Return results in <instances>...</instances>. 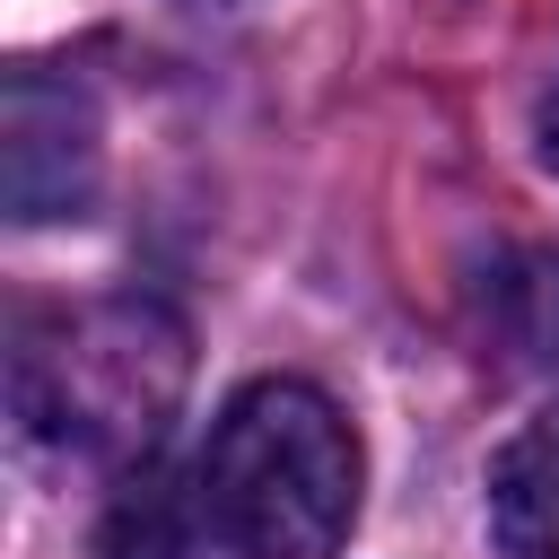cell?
Instances as JSON below:
<instances>
[{
    "label": "cell",
    "instance_id": "obj_1",
    "mask_svg": "<svg viewBox=\"0 0 559 559\" xmlns=\"http://www.w3.org/2000/svg\"><path fill=\"white\" fill-rule=\"evenodd\" d=\"M192 384V332L157 297L35 306L9 332V419L52 463H148Z\"/></svg>",
    "mask_w": 559,
    "mask_h": 559
},
{
    "label": "cell",
    "instance_id": "obj_2",
    "mask_svg": "<svg viewBox=\"0 0 559 559\" xmlns=\"http://www.w3.org/2000/svg\"><path fill=\"white\" fill-rule=\"evenodd\" d=\"M201 524L236 559H332L358 524L349 419L297 376L245 384L201 454Z\"/></svg>",
    "mask_w": 559,
    "mask_h": 559
},
{
    "label": "cell",
    "instance_id": "obj_3",
    "mask_svg": "<svg viewBox=\"0 0 559 559\" xmlns=\"http://www.w3.org/2000/svg\"><path fill=\"white\" fill-rule=\"evenodd\" d=\"M105 175V122L87 105L79 79L17 61L0 79V192L17 227H52V218H87Z\"/></svg>",
    "mask_w": 559,
    "mask_h": 559
},
{
    "label": "cell",
    "instance_id": "obj_4",
    "mask_svg": "<svg viewBox=\"0 0 559 559\" xmlns=\"http://www.w3.org/2000/svg\"><path fill=\"white\" fill-rule=\"evenodd\" d=\"M472 314L480 341L524 367V376H559V245H507L480 262L472 280Z\"/></svg>",
    "mask_w": 559,
    "mask_h": 559
},
{
    "label": "cell",
    "instance_id": "obj_5",
    "mask_svg": "<svg viewBox=\"0 0 559 559\" xmlns=\"http://www.w3.org/2000/svg\"><path fill=\"white\" fill-rule=\"evenodd\" d=\"M489 542L507 559H559V402L533 411L489 463Z\"/></svg>",
    "mask_w": 559,
    "mask_h": 559
},
{
    "label": "cell",
    "instance_id": "obj_6",
    "mask_svg": "<svg viewBox=\"0 0 559 559\" xmlns=\"http://www.w3.org/2000/svg\"><path fill=\"white\" fill-rule=\"evenodd\" d=\"M192 515H201V489H175V472L148 454L114 480L96 515V559H192Z\"/></svg>",
    "mask_w": 559,
    "mask_h": 559
},
{
    "label": "cell",
    "instance_id": "obj_7",
    "mask_svg": "<svg viewBox=\"0 0 559 559\" xmlns=\"http://www.w3.org/2000/svg\"><path fill=\"white\" fill-rule=\"evenodd\" d=\"M533 148H542V166L559 175V79L542 87V105H533Z\"/></svg>",
    "mask_w": 559,
    "mask_h": 559
}]
</instances>
